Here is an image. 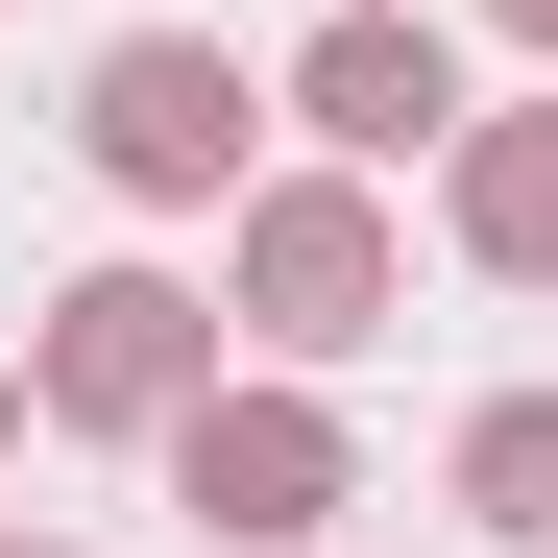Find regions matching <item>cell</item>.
Listing matches in <instances>:
<instances>
[{"label":"cell","instance_id":"cell-9","mask_svg":"<svg viewBox=\"0 0 558 558\" xmlns=\"http://www.w3.org/2000/svg\"><path fill=\"white\" fill-rule=\"evenodd\" d=\"M510 25H534V49H558V0H510Z\"/></svg>","mask_w":558,"mask_h":558},{"label":"cell","instance_id":"cell-3","mask_svg":"<svg viewBox=\"0 0 558 558\" xmlns=\"http://www.w3.org/2000/svg\"><path fill=\"white\" fill-rule=\"evenodd\" d=\"M98 170H122V195H219V170H243V49H98Z\"/></svg>","mask_w":558,"mask_h":558},{"label":"cell","instance_id":"cell-2","mask_svg":"<svg viewBox=\"0 0 558 558\" xmlns=\"http://www.w3.org/2000/svg\"><path fill=\"white\" fill-rule=\"evenodd\" d=\"M243 316L292 340V364L389 340V219H364V195H243Z\"/></svg>","mask_w":558,"mask_h":558},{"label":"cell","instance_id":"cell-6","mask_svg":"<svg viewBox=\"0 0 558 558\" xmlns=\"http://www.w3.org/2000/svg\"><path fill=\"white\" fill-rule=\"evenodd\" d=\"M461 243H486V267H558V98L534 122H461Z\"/></svg>","mask_w":558,"mask_h":558},{"label":"cell","instance_id":"cell-1","mask_svg":"<svg viewBox=\"0 0 558 558\" xmlns=\"http://www.w3.org/2000/svg\"><path fill=\"white\" fill-rule=\"evenodd\" d=\"M195 364H219V316H195V292H146V267H98V292H49L25 389H49L73 437H146V413H195Z\"/></svg>","mask_w":558,"mask_h":558},{"label":"cell","instance_id":"cell-5","mask_svg":"<svg viewBox=\"0 0 558 558\" xmlns=\"http://www.w3.org/2000/svg\"><path fill=\"white\" fill-rule=\"evenodd\" d=\"M292 98H316V146H340V170H413V146H461V73H437V25H389V0H340Z\"/></svg>","mask_w":558,"mask_h":558},{"label":"cell","instance_id":"cell-4","mask_svg":"<svg viewBox=\"0 0 558 558\" xmlns=\"http://www.w3.org/2000/svg\"><path fill=\"white\" fill-rule=\"evenodd\" d=\"M170 461H195L219 534H316V510H340V413H316V389H195Z\"/></svg>","mask_w":558,"mask_h":558},{"label":"cell","instance_id":"cell-7","mask_svg":"<svg viewBox=\"0 0 558 558\" xmlns=\"http://www.w3.org/2000/svg\"><path fill=\"white\" fill-rule=\"evenodd\" d=\"M461 510H486V534H558V389L461 413Z\"/></svg>","mask_w":558,"mask_h":558},{"label":"cell","instance_id":"cell-8","mask_svg":"<svg viewBox=\"0 0 558 558\" xmlns=\"http://www.w3.org/2000/svg\"><path fill=\"white\" fill-rule=\"evenodd\" d=\"M0 437H25V364H0Z\"/></svg>","mask_w":558,"mask_h":558}]
</instances>
